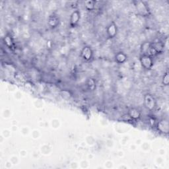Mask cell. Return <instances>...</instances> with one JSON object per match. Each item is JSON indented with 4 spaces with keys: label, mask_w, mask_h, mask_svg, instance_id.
<instances>
[{
    "label": "cell",
    "mask_w": 169,
    "mask_h": 169,
    "mask_svg": "<svg viewBox=\"0 0 169 169\" xmlns=\"http://www.w3.org/2000/svg\"><path fill=\"white\" fill-rule=\"evenodd\" d=\"M156 100L155 98L150 94H147L144 96V105L149 110H153L156 106Z\"/></svg>",
    "instance_id": "cell-1"
},
{
    "label": "cell",
    "mask_w": 169,
    "mask_h": 169,
    "mask_svg": "<svg viewBox=\"0 0 169 169\" xmlns=\"http://www.w3.org/2000/svg\"><path fill=\"white\" fill-rule=\"evenodd\" d=\"M140 63L144 69H149L153 65V57L148 55H142L140 57Z\"/></svg>",
    "instance_id": "cell-2"
},
{
    "label": "cell",
    "mask_w": 169,
    "mask_h": 169,
    "mask_svg": "<svg viewBox=\"0 0 169 169\" xmlns=\"http://www.w3.org/2000/svg\"><path fill=\"white\" fill-rule=\"evenodd\" d=\"M157 129L159 132L163 133H168L169 130L168 122L167 120H161L157 123Z\"/></svg>",
    "instance_id": "cell-3"
},
{
    "label": "cell",
    "mask_w": 169,
    "mask_h": 169,
    "mask_svg": "<svg viewBox=\"0 0 169 169\" xmlns=\"http://www.w3.org/2000/svg\"><path fill=\"white\" fill-rule=\"evenodd\" d=\"M136 8L140 14L143 16H145L148 14V8L145 4L142 2H137L136 4Z\"/></svg>",
    "instance_id": "cell-4"
},
{
    "label": "cell",
    "mask_w": 169,
    "mask_h": 169,
    "mask_svg": "<svg viewBox=\"0 0 169 169\" xmlns=\"http://www.w3.org/2000/svg\"><path fill=\"white\" fill-rule=\"evenodd\" d=\"M128 114L131 119L133 120H137L141 118V113L139 109L136 108H132L128 110Z\"/></svg>",
    "instance_id": "cell-5"
},
{
    "label": "cell",
    "mask_w": 169,
    "mask_h": 169,
    "mask_svg": "<svg viewBox=\"0 0 169 169\" xmlns=\"http://www.w3.org/2000/svg\"><path fill=\"white\" fill-rule=\"evenodd\" d=\"M81 56L84 60H90L92 57V51L91 48L88 46L83 48L81 51Z\"/></svg>",
    "instance_id": "cell-6"
},
{
    "label": "cell",
    "mask_w": 169,
    "mask_h": 169,
    "mask_svg": "<svg viewBox=\"0 0 169 169\" xmlns=\"http://www.w3.org/2000/svg\"><path fill=\"white\" fill-rule=\"evenodd\" d=\"M80 19V13L78 11H74L72 15H71L70 17V20H69V23L70 25L72 26V27H74V26H76Z\"/></svg>",
    "instance_id": "cell-7"
},
{
    "label": "cell",
    "mask_w": 169,
    "mask_h": 169,
    "mask_svg": "<svg viewBox=\"0 0 169 169\" xmlns=\"http://www.w3.org/2000/svg\"><path fill=\"white\" fill-rule=\"evenodd\" d=\"M117 26L114 23H111L107 28L106 30V33H107L108 37L110 38H113L116 37L117 34Z\"/></svg>",
    "instance_id": "cell-8"
},
{
    "label": "cell",
    "mask_w": 169,
    "mask_h": 169,
    "mask_svg": "<svg viewBox=\"0 0 169 169\" xmlns=\"http://www.w3.org/2000/svg\"><path fill=\"white\" fill-rule=\"evenodd\" d=\"M151 46L154 49V50L157 52V54L161 52L164 48V44L161 41H157L154 42L153 43H151Z\"/></svg>",
    "instance_id": "cell-9"
},
{
    "label": "cell",
    "mask_w": 169,
    "mask_h": 169,
    "mask_svg": "<svg viewBox=\"0 0 169 169\" xmlns=\"http://www.w3.org/2000/svg\"><path fill=\"white\" fill-rule=\"evenodd\" d=\"M127 56L123 52H118V54L116 55V61L119 64H122L126 60Z\"/></svg>",
    "instance_id": "cell-10"
},
{
    "label": "cell",
    "mask_w": 169,
    "mask_h": 169,
    "mask_svg": "<svg viewBox=\"0 0 169 169\" xmlns=\"http://www.w3.org/2000/svg\"><path fill=\"white\" fill-rule=\"evenodd\" d=\"M150 48H151V43L149 42H145L142 44L141 47V51L142 52V55H147Z\"/></svg>",
    "instance_id": "cell-11"
},
{
    "label": "cell",
    "mask_w": 169,
    "mask_h": 169,
    "mask_svg": "<svg viewBox=\"0 0 169 169\" xmlns=\"http://www.w3.org/2000/svg\"><path fill=\"white\" fill-rule=\"evenodd\" d=\"M4 42H5L6 45L9 48H11L13 45H14L13 40L11 35L10 34L6 35V37H5V38H4Z\"/></svg>",
    "instance_id": "cell-12"
},
{
    "label": "cell",
    "mask_w": 169,
    "mask_h": 169,
    "mask_svg": "<svg viewBox=\"0 0 169 169\" xmlns=\"http://www.w3.org/2000/svg\"><path fill=\"white\" fill-rule=\"evenodd\" d=\"M85 7L88 10H93L95 7V2L93 1H87L84 2Z\"/></svg>",
    "instance_id": "cell-13"
},
{
    "label": "cell",
    "mask_w": 169,
    "mask_h": 169,
    "mask_svg": "<svg viewBox=\"0 0 169 169\" xmlns=\"http://www.w3.org/2000/svg\"><path fill=\"white\" fill-rule=\"evenodd\" d=\"M87 86L88 88H89L90 90H93L95 88V81L94 79H89L87 83Z\"/></svg>",
    "instance_id": "cell-14"
},
{
    "label": "cell",
    "mask_w": 169,
    "mask_h": 169,
    "mask_svg": "<svg viewBox=\"0 0 169 169\" xmlns=\"http://www.w3.org/2000/svg\"><path fill=\"white\" fill-rule=\"evenodd\" d=\"M57 23H58V22H57V19L56 17H52V18H50V20H49V25H50L52 27H55L57 25Z\"/></svg>",
    "instance_id": "cell-15"
},
{
    "label": "cell",
    "mask_w": 169,
    "mask_h": 169,
    "mask_svg": "<svg viewBox=\"0 0 169 169\" xmlns=\"http://www.w3.org/2000/svg\"><path fill=\"white\" fill-rule=\"evenodd\" d=\"M163 83L164 85H168L169 83V77H168V73L167 72L164 75V76L163 77Z\"/></svg>",
    "instance_id": "cell-16"
}]
</instances>
